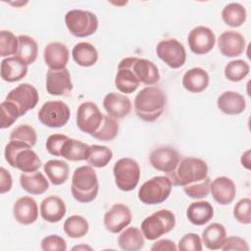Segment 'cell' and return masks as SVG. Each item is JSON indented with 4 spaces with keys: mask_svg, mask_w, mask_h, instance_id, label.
Returning a JSON list of instances; mask_svg holds the SVG:
<instances>
[{
    "mask_svg": "<svg viewBox=\"0 0 251 251\" xmlns=\"http://www.w3.org/2000/svg\"><path fill=\"white\" fill-rule=\"evenodd\" d=\"M167 103L164 91L156 86L142 88L134 99V112L136 116L148 123L157 121L163 114Z\"/></svg>",
    "mask_w": 251,
    "mask_h": 251,
    "instance_id": "obj_1",
    "label": "cell"
},
{
    "mask_svg": "<svg viewBox=\"0 0 251 251\" xmlns=\"http://www.w3.org/2000/svg\"><path fill=\"white\" fill-rule=\"evenodd\" d=\"M98 189L97 175L91 166H81L75 170L72 176L71 192L76 201L92 202L98 194Z\"/></svg>",
    "mask_w": 251,
    "mask_h": 251,
    "instance_id": "obj_2",
    "label": "cell"
},
{
    "mask_svg": "<svg viewBox=\"0 0 251 251\" xmlns=\"http://www.w3.org/2000/svg\"><path fill=\"white\" fill-rule=\"evenodd\" d=\"M7 163L23 173H30L38 171L41 167V161L38 155L31 147L24 142L10 140L4 151Z\"/></svg>",
    "mask_w": 251,
    "mask_h": 251,
    "instance_id": "obj_3",
    "label": "cell"
},
{
    "mask_svg": "<svg viewBox=\"0 0 251 251\" xmlns=\"http://www.w3.org/2000/svg\"><path fill=\"white\" fill-rule=\"evenodd\" d=\"M167 176L171 179L173 185L185 186L206 178L208 176V165L200 158H184Z\"/></svg>",
    "mask_w": 251,
    "mask_h": 251,
    "instance_id": "obj_4",
    "label": "cell"
},
{
    "mask_svg": "<svg viewBox=\"0 0 251 251\" xmlns=\"http://www.w3.org/2000/svg\"><path fill=\"white\" fill-rule=\"evenodd\" d=\"M175 226V214L170 210L162 209L143 220L141 223V231L144 238L148 240H156L162 235L173 230Z\"/></svg>",
    "mask_w": 251,
    "mask_h": 251,
    "instance_id": "obj_5",
    "label": "cell"
},
{
    "mask_svg": "<svg viewBox=\"0 0 251 251\" xmlns=\"http://www.w3.org/2000/svg\"><path fill=\"white\" fill-rule=\"evenodd\" d=\"M172 181L167 176H157L145 181L138 190V199L147 205L161 204L171 194Z\"/></svg>",
    "mask_w": 251,
    "mask_h": 251,
    "instance_id": "obj_6",
    "label": "cell"
},
{
    "mask_svg": "<svg viewBox=\"0 0 251 251\" xmlns=\"http://www.w3.org/2000/svg\"><path fill=\"white\" fill-rule=\"evenodd\" d=\"M65 24L70 33L76 37H87L96 32L98 28V19L95 14L74 9L65 15Z\"/></svg>",
    "mask_w": 251,
    "mask_h": 251,
    "instance_id": "obj_7",
    "label": "cell"
},
{
    "mask_svg": "<svg viewBox=\"0 0 251 251\" xmlns=\"http://www.w3.org/2000/svg\"><path fill=\"white\" fill-rule=\"evenodd\" d=\"M115 183L122 191L133 190L139 181L140 168L138 163L130 158L119 159L113 168Z\"/></svg>",
    "mask_w": 251,
    "mask_h": 251,
    "instance_id": "obj_8",
    "label": "cell"
},
{
    "mask_svg": "<svg viewBox=\"0 0 251 251\" xmlns=\"http://www.w3.org/2000/svg\"><path fill=\"white\" fill-rule=\"evenodd\" d=\"M39 122L47 127H62L70 119L71 111L69 106L63 101H47L38 111Z\"/></svg>",
    "mask_w": 251,
    "mask_h": 251,
    "instance_id": "obj_9",
    "label": "cell"
},
{
    "mask_svg": "<svg viewBox=\"0 0 251 251\" xmlns=\"http://www.w3.org/2000/svg\"><path fill=\"white\" fill-rule=\"evenodd\" d=\"M157 56L170 68L179 69L186 61L183 45L176 38L161 40L156 46Z\"/></svg>",
    "mask_w": 251,
    "mask_h": 251,
    "instance_id": "obj_10",
    "label": "cell"
},
{
    "mask_svg": "<svg viewBox=\"0 0 251 251\" xmlns=\"http://www.w3.org/2000/svg\"><path fill=\"white\" fill-rule=\"evenodd\" d=\"M5 100L13 103L22 117L37 105L39 95L33 85L29 83H21L7 94Z\"/></svg>",
    "mask_w": 251,
    "mask_h": 251,
    "instance_id": "obj_11",
    "label": "cell"
},
{
    "mask_svg": "<svg viewBox=\"0 0 251 251\" xmlns=\"http://www.w3.org/2000/svg\"><path fill=\"white\" fill-rule=\"evenodd\" d=\"M103 116L96 104L91 101L83 102L76 110V126L82 132L92 135L99 128Z\"/></svg>",
    "mask_w": 251,
    "mask_h": 251,
    "instance_id": "obj_12",
    "label": "cell"
},
{
    "mask_svg": "<svg viewBox=\"0 0 251 251\" xmlns=\"http://www.w3.org/2000/svg\"><path fill=\"white\" fill-rule=\"evenodd\" d=\"M187 42L190 50L196 55H205L215 46L216 36L214 31L204 25L192 28L188 34Z\"/></svg>",
    "mask_w": 251,
    "mask_h": 251,
    "instance_id": "obj_13",
    "label": "cell"
},
{
    "mask_svg": "<svg viewBox=\"0 0 251 251\" xmlns=\"http://www.w3.org/2000/svg\"><path fill=\"white\" fill-rule=\"evenodd\" d=\"M133 58L134 57L124 58L118 65L115 85L119 91L125 94H129L135 91L140 83L132 70Z\"/></svg>",
    "mask_w": 251,
    "mask_h": 251,
    "instance_id": "obj_14",
    "label": "cell"
},
{
    "mask_svg": "<svg viewBox=\"0 0 251 251\" xmlns=\"http://www.w3.org/2000/svg\"><path fill=\"white\" fill-rule=\"evenodd\" d=\"M131 218L129 208L123 203H117L105 213L104 226L111 233H118L130 224Z\"/></svg>",
    "mask_w": 251,
    "mask_h": 251,
    "instance_id": "obj_15",
    "label": "cell"
},
{
    "mask_svg": "<svg viewBox=\"0 0 251 251\" xmlns=\"http://www.w3.org/2000/svg\"><path fill=\"white\" fill-rule=\"evenodd\" d=\"M151 166L157 171L167 173L173 172L180 161L178 152L171 146H161L154 149L149 157Z\"/></svg>",
    "mask_w": 251,
    "mask_h": 251,
    "instance_id": "obj_16",
    "label": "cell"
},
{
    "mask_svg": "<svg viewBox=\"0 0 251 251\" xmlns=\"http://www.w3.org/2000/svg\"><path fill=\"white\" fill-rule=\"evenodd\" d=\"M73 89L70 72L67 68L61 70L49 69L46 74V90L54 96L68 95Z\"/></svg>",
    "mask_w": 251,
    "mask_h": 251,
    "instance_id": "obj_17",
    "label": "cell"
},
{
    "mask_svg": "<svg viewBox=\"0 0 251 251\" xmlns=\"http://www.w3.org/2000/svg\"><path fill=\"white\" fill-rule=\"evenodd\" d=\"M244 36L234 30H226L220 34L218 39V46L220 52L228 58L238 57L245 50Z\"/></svg>",
    "mask_w": 251,
    "mask_h": 251,
    "instance_id": "obj_18",
    "label": "cell"
},
{
    "mask_svg": "<svg viewBox=\"0 0 251 251\" xmlns=\"http://www.w3.org/2000/svg\"><path fill=\"white\" fill-rule=\"evenodd\" d=\"M103 107L107 114L115 120H122L131 111L129 98L118 92H110L103 99Z\"/></svg>",
    "mask_w": 251,
    "mask_h": 251,
    "instance_id": "obj_19",
    "label": "cell"
},
{
    "mask_svg": "<svg viewBox=\"0 0 251 251\" xmlns=\"http://www.w3.org/2000/svg\"><path fill=\"white\" fill-rule=\"evenodd\" d=\"M15 220L22 225H31L38 218V207L35 200L29 196H23L16 200L13 206Z\"/></svg>",
    "mask_w": 251,
    "mask_h": 251,
    "instance_id": "obj_20",
    "label": "cell"
},
{
    "mask_svg": "<svg viewBox=\"0 0 251 251\" xmlns=\"http://www.w3.org/2000/svg\"><path fill=\"white\" fill-rule=\"evenodd\" d=\"M210 192L217 203L228 205L236 194L235 183L227 176H218L210 183Z\"/></svg>",
    "mask_w": 251,
    "mask_h": 251,
    "instance_id": "obj_21",
    "label": "cell"
},
{
    "mask_svg": "<svg viewBox=\"0 0 251 251\" xmlns=\"http://www.w3.org/2000/svg\"><path fill=\"white\" fill-rule=\"evenodd\" d=\"M69 49L62 42H50L43 51L45 64L52 70H61L66 68L69 61Z\"/></svg>",
    "mask_w": 251,
    "mask_h": 251,
    "instance_id": "obj_22",
    "label": "cell"
},
{
    "mask_svg": "<svg viewBox=\"0 0 251 251\" xmlns=\"http://www.w3.org/2000/svg\"><path fill=\"white\" fill-rule=\"evenodd\" d=\"M132 70L139 82L146 85H153L160 80V74L157 66L150 60L133 58Z\"/></svg>",
    "mask_w": 251,
    "mask_h": 251,
    "instance_id": "obj_23",
    "label": "cell"
},
{
    "mask_svg": "<svg viewBox=\"0 0 251 251\" xmlns=\"http://www.w3.org/2000/svg\"><path fill=\"white\" fill-rule=\"evenodd\" d=\"M40 215L48 223H58L66 215L65 202L56 195L44 198L40 204Z\"/></svg>",
    "mask_w": 251,
    "mask_h": 251,
    "instance_id": "obj_24",
    "label": "cell"
},
{
    "mask_svg": "<svg viewBox=\"0 0 251 251\" xmlns=\"http://www.w3.org/2000/svg\"><path fill=\"white\" fill-rule=\"evenodd\" d=\"M27 74V65L20 58L13 56L2 60L1 77L7 82H15L24 78Z\"/></svg>",
    "mask_w": 251,
    "mask_h": 251,
    "instance_id": "obj_25",
    "label": "cell"
},
{
    "mask_svg": "<svg viewBox=\"0 0 251 251\" xmlns=\"http://www.w3.org/2000/svg\"><path fill=\"white\" fill-rule=\"evenodd\" d=\"M218 108L226 115H239L246 108L245 98L235 91H225L217 100Z\"/></svg>",
    "mask_w": 251,
    "mask_h": 251,
    "instance_id": "obj_26",
    "label": "cell"
},
{
    "mask_svg": "<svg viewBox=\"0 0 251 251\" xmlns=\"http://www.w3.org/2000/svg\"><path fill=\"white\" fill-rule=\"evenodd\" d=\"M209 82V75L202 68H192L185 72L182 76V86L192 93L204 91L208 87Z\"/></svg>",
    "mask_w": 251,
    "mask_h": 251,
    "instance_id": "obj_27",
    "label": "cell"
},
{
    "mask_svg": "<svg viewBox=\"0 0 251 251\" xmlns=\"http://www.w3.org/2000/svg\"><path fill=\"white\" fill-rule=\"evenodd\" d=\"M20 184L25 191L32 195L42 194L49 188L47 178L38 171L23 173L20 176Z\"/></svg>",
    "mask_w": 251,
    "mask_h": 251,
    "instance_id": "obj_28",
    "label": "cell"
},
{
    "mask_svg": "<svg viewBox=\"0 0 251 251\" xmlns=\"http://www.w3.org/2000/svg\"><path fill=\"white\" fill-rule=\"evenodd\" d=\"M214 216V208L208 201L192 202L186 211L188 221L194 226H204L209 223Z\"/></svg>",
    "mask_w": 251,
    "mask_h": 251,
    "instance_id": "obj_29",
    "label": "cell"
},
{
    "mask_svg": "<svg viewBox=\"0 0 251 251\" xmlns=\"http://www.w3.org/2000/svg\"><path fill=\"white\" fill-rule=\"evenodd\" d=\"M226 231L225 226L220 223H212L202 231V243L210 250H219L222 248Z\"/></svg>",
    "mask_w": 251,
    "mask_h": 251,
    "instance_id": "obj_30",
    "label": "cell"
},
{
    "mask_svg": "<svg viewBox=\"0 0 251 251\" xmlns=\"http://www.w3.org/2000/svg\"><path fill=\"white\" fill-rule=\"evenodd\" d=\"M72 56L74 61L81 67H91L98 60L97 49L89 42L76 43L72 50Z\"/></svg>",
    "mask_w": 251,
    "mask_h": 251,
    "instance_id": "obj_31",
    "label": "cell"
},
{
    "mask_svg": "<svg viewBox=\"0 0 251 251\" xmlns=\"http://www.w3.org/2000/svg\"><path fill=\"white\" fill-rule=\"evenodd\" d=\"M118 244L122 250L137 251L144 245V235L138 227L130 226L121 232L118 237Z\"/></svg>",
    "mask_w": 251,
    "mask_h": 251,
    "instance_id": "obj_32",
    "label": "cell"
},
{
    "mask_svg": "<svg viewBox=\"0 0 251 251\" xmlns=\"http://www.w3.org/2000/svg\"><path fill=\"white\" fill-rule=\"evenodd\" d=\"M89 153V145L86 143L68 137L62 147L61 157L69 161H86Z\"/></svg>",
    "mask_w": 251,
    "mask_h": 251,
    "instance_id": "obj_33",
    "label": "cell"
},
{
    "mask_svg": "<svg viewBox=\"0 0 251 251\" xmlns=\"http://www.w3.org/2000/svg\"><path fill=\"white\" fill-rule=\"evenodd\" d=\"M43 170L53 185H61L69 177L70 169L63 160H49L44 164Z\"/></svg>",
    "mask_w": 251,
    "mask_h": 251,
    "instance_id": "obj_34",
    "label": "cell"
},
{
    "mask_svg": "<svg viewBox=\"0 0 251 251\" xmlns=\"http://www.w3.org/2000/svg\"><path fill=\"white\" fill-rule=\"evenodd\" d=\"M246 9L240 3L232 2L226 5L222 11V19L230 27H239L246 21Z\"/></svg>",
    "mask_w": 251,
    "mask_h": 251,
    "instance_id": "obj_35",
    "label": "cell"
},
{
    "mask_svg": "<svg viewBox=\"0 0 251 251\" xmlns=\"http://www.w3.org/2000/svg\"><path fill=\"white\" fill-rule=\"evenodd\" d=\"M18 51L16 57L24 61L27 66L35 62L38 54V47L36 41L28 35H19L18 36Z\"/></svg>",
    "mask_w": 251,
    "mask_h": 251,
    "instance_id": "obj_36",
    "label": "cell"
},
{
    "mask_svg": "<svg viewBox=\"0 0 251 251\" xmlns=\"http://www.w3.org/2000/svg\"><path fill=\"white\" fill-rule=\"evenodd\" d=\"M113 158L112 150L104 145H89V153L86 159L88 165L94 168L106 167Z\"/></svg>",
    "mask_w": 251,
    "mask_h": 251,
    "instance_id": "obj_37",
    "label": "cell"
},
{
    "mask_svg": "<svg viewBox=\"0 0 251 251\" xmlns=\"http://www.w3.org/2000/svg\"><path fill=\"white\" fill-rule=\"evenodd\" d=\"M64 231L71 238H80L84 236L89 229L88 222L79 215H73L64 223Z\"/></svg>",
    "mask_w": 251,
    "mask_h": 251,
    "instance_id": "obj_38",
    "label": "cell"
},
{
    "mask_svg": "<svg viewBox=\"0 0 251 251\" xmlns=\"http://www.w3.org/2000/svg\"><path fill=\"white\" fill-rule=\"evenodd\" d=\"M119 132V124L117 120L110 117L109 115L103 116V121L99 128L91 135L92 137L102 140V141H111L116 138Z\"/></svg>",
    "mask_w": 251,
    "mask_h": 251,
    "instance_id": "obj_39",
    "label": "cell"
},
{
    "mask_svg": "<svg viewBox=\"0 0 251 251\" xmlns=\"http://www.w3.org/2000/svg\"><path fill=\"white\" fill-rule=\"evenodd\" d=\"M250 67L243 60H233L228 62L225 67V76L233 82L242 80L249 74Z\"/></svg>",
    "mask_w": 251,
    "mask_h": 251,
    "instance_id": "obj_40",
    "label": "cell"
},
{
    "mask_svg": "<svg viewBox=\"0 0 251 251\" xmlns=\"http://www.w3.org/2000/svg\"><path fill=\"white\" fill-rule=\"evenodd\" d=\"M10 140L21 141L29 145L30 147H33L37 141V134L31 126L20 125L11 131Z\"/></svg>",
    "mask_w": 251,
    "mask_h": 251,
    "instance_id": "obj_41",
    "label": "cell"
},
{
    "mask_svg": "<svg viewBox=\"0 0 251 251\" xmlns=\"http://www.w3.org/2000/svg\"><path fill=\"white\" fill-rule=\"evenodd\" d=\"M18 37L10 30L0 31V56L7 57L16 55L18 51Z\"/></svg>",
    "mask_w": 251,
    "mask_h": 251,
    "instance_id": "obj_42",
    "label": "cell"
},
{
    "mask_svg": "<svg viewBox=\"0 0 251 251\" xmlns=\"http://www.w3.org/2000/svg\"><path fill=\"white\" fill-rule=\"evenodd\" d=\"M210 183H211L210 178H209V176H207L203 180L193 182V183L187 184L182 187H183L184 193L188 197H190L192 199H201V198H205L209 195Z\"/></svg>",
    "mask_w": 251,
    "mask_h": 251,
    "instance_id": "obj_43",
    "label": "cell"
},
{
    "mask_svg": "<svg viewBox=\"0 0 251 251\" xmlns=\"http://www.w3.org/2000/svg\"><path fill=\"white\" fill-rule=\"evenodd\" d=\"M19 117H21L20 112L13 103L7 100H4L1 103V128H8L18 120Z\"/></svg>",
    "mask_w": 251,
    "mask_h": 251,
    "instance_id": "obj_44",
    "label": "cell"
},
{
    "mask_svg": "<svg viewBox=\"0 0 251 251\" xmlns=\"http://www.w3.org/2000/svg\"><path fill=\"white\" fill-rule=\"evenodd\" d=\"M234 219L243 225L251 223V200L250 198L240 199L233 208Z\"/></svg>",
    "mask_w": 251,
    "mask_h": 251,
    "instance_id": "obj_45",
    "label": "cell"
},
{
    "mask_svg": "<svg viewBox=\"0 0 251 251\" xmlns=\"http://www.w3.org/2000/svg\"><path fill=\"white\" fill-rule=\"evenodd\" d=\"M177 249L180 251H201L202 240L197 233H186L179 239Z\"/></svg>",
    "mask_w": 251,
    "mask_h": 251,
    "instance_id": "obj_46",
    "label": "cell"
},
{
    "mask_svg": "<svg viewBox=\"0 0 251 251\" xmlns=\"http://www.w3.org/2000/svg\"><path fill=\"white\" fill-rule=\"evenodd\" d=\"M41 249L44 251H65L67 250V243L63 237L50 234L41 240Z\"/></svg>",
    "mask_w": 251,
    "mask_h": 251,
    "instance_id": "obj_47",
    "label": "cell"
},
{
    "mask_svg": "<svg viewBox=\"0 0 251 251\" xmlns=\"http://www.w3.org/2000/svg\"><path fill=\"white\" fill-rule=\"evenodd\" d=\"M68 137L69 136L61 133H55L50 135L47 138L45 143V147L48 153L53 156H58V157L61 156V150H62L63 144Z\"/></svg>",
    "mask_w": 251,
    "mask_h": 251,
    "instance_id": "obj_48",
    "label": "cell"
},
{
    "mask_svg": "<svg viewBox=\"0 0 251 251\" xmlns=\"http://www.w3.org/2000/svg\"><path fill=\"white\" fill-rule=\"evenodd\" d=\"M221 249H223L224 251H228V250L248 251L249 246L246 240L239 236H228V237H226L225 242Z\"/></svg>",
    "mask_w": 251,
    "mask_h": 251,
    "instance_id": "obj_49",
    "label": "cell"
},
{
    "mask_svg": "<svg viewBox=\"0 0 251 251\" xmlns=\"http://www.w3.org/2000/svg\"><path fill=\"white\" fill-rule=\"evenodd\" d=\"M13 184L12 180V176L9 171H7L5 168L1 167L0 171V192L6 193L11 190Z\"/></svg>",
    "mask_w": 251,
    "mask_h": 251,
    "instance_id": "obj_50",
    "label": "cell"
},
{
    "mask_svg": "<svg viewBox=\"0 0 251 251\" xmlns=\"http://www.w3.org/2000/svg\"><path fill=\"white\" fill-rule=\"evenodd\" d=\"M177 249L176 245L175 244V242L173 240L170 239H160L157 240L153 246L151 247L152 251H165V250H169V251H176Z\"/></svg>",
    "mask_w": 251,
    "mask_h": 251,
    "instance_id": "obj_51",
    "label": "cell"
},
{
    "mask_svg": "<svg viewBox=\"0 0 251 251\" xmlns=\"http://www.w3.org/2000/svg\"><path fill=\"white\" fill-rule=\"evenodd\" d=\"M241 164L242 166L247 169L250 170V150H247L246 152H244L241 156Z\"/></svg>",
    "mask_w": 251,
    "mask_h": 251,
    "instance_id": "obj_52",
    "label": "cell"
},
{
    "mask_svg": "<svg viewBox=\"0 0 251 251\" xmlns=\"http://www.w3.org/2000/svg\"><path fill=\"white\" fill-rule=\"evenodd\" d=\"M81 249H83V250H86V249L92 250V248L89 247V246H87V245H78V246H75V247L73 248V250H81Z\"/></svg>",
    "mask_w": 251,
    "mask_h": 251,
    "instance_id": "obj_53",
    "label": "cell"
}]
</instances>
